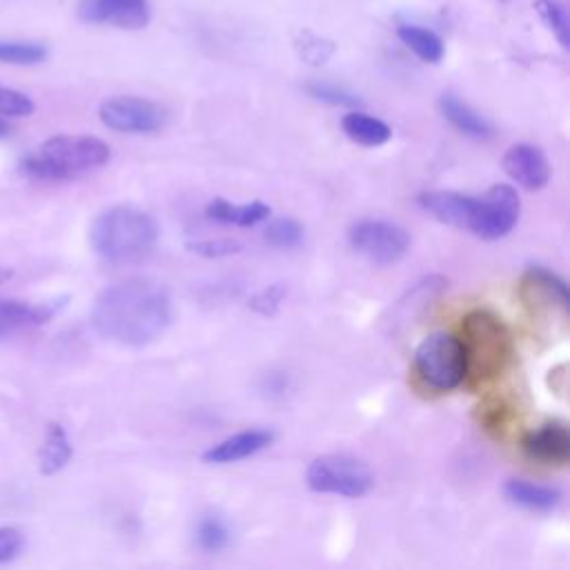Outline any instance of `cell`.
<instances>
[{
	"mask_svg": "<svg viewBox=\"0 0 570 570\" xmlns=\"http://www.w3.org/2000/svg\"><path fill=\"white\" fill-rule=\"evenodd\" d=\"M171 298L163 283L136 276L107 285L94 301V330L118 345L142 347L169 327Z\"/></svg>",
	"mask_w": 570,
	"mask_h": 570,
	"instance_id": "6da1fadb",
	"label": "cell"
},
{
	"mask_svg": "<svg viewBox=\"0 0 570 570\" xmlns=\"http://www.w3.org/2000/svg\"><path fill=\"white\" fill-rule=\"evenodd\" d=\"M158 223L145 209L114 205L94 218L89 243L105 263L125 267L149 258L158 243Z\"/></svg>",
	"mask_w": 570,
	"mask_h": 570,
	"instance_id": "7a4b0ae2",
	"label": "cell"
},
{
	"mask_svg": "<svg viewBox=\"0 0 570 570\" xmlns=\"http://www.w3.org/2000/svg\"><path fill=\"white\" fill-rule=\"evenodd\" d=\"M459 345L463 352V367L470 385H483L501 376L512 356L514 341L508 325L490 309H472L461 318Z\"/></svg>",
	"mask_w": 570,
	"mask_h": 570,
	"instance_id": "3957f363",
	"label": "cell"
},
{
	"mask_svg": "<svg viewBox=\"0 0 570 570\" xmlns=\"http://www.w3.org/2000/svg\"><path fill=\"white\" fill-rule=\"evenodd\" d=\"M111 149L89 134H58L20 160V171L40 180H71L107 165Z\"/></svg>",
	"mask_w": 570,
	"mask_h": 570,
	"instance_id": "277c9868",
	"label": "cell"
},
{
	"mask_svg": "<svg viewBox=\"0 0 570 570\" xmlns=\"http://www.w3.org/2000/svg\"><path fill=\"white\" fill-rule=\"evenodd\" d=\"M414 374L434 392H450L463 383V352L454 334L434 332L414 350Z\"/></svg>",
	"mask_w": 570,
	"mask_h": 570,
	"instance_id": "5b68a950",
	"label": "cell"
},
{
	"mask_svg": "<svg viewBox=\"0 0 570 570\" xmlns=\"http://www.w3.org/2000/svg\"><path fill=\"white\" fill-rule=\"evenodd\" d=\"M305 483L318 494L358 499L372 490L374 476L361 459L350 454H323L307 465Z\"/></svg>",
	"mask_w": 570,
	"mask_h": 570,
	"instance_id": "8992f818",
	"label": "cell"
},
{
	"mask_svg": "<svg viewBox=\"0 0 570 570\" xmlns=\"http://www.w3.org/2000/svg\"><path fill=\"white\" fill-rule=\"evenodd\" d=\"M347 240L356 254L374 265H392L410 249V236L405 229L381 218H361L352 223Z\"/></svg>",
	"mask_w": 570,
	"mask_h": 570,
	"instance_id": "52a82bcc",
	"label": "cell"
},
{
	"mask_svg": "<svg viewBox=\"0 0 570 570\" xmlns=\"http://www.w3.org/2000/svg\"><path fill=\"white\" fill-rule=\"evenodd\" d=\"M98 116L105 127L120 134H154L167 122L163 105L138 96L107 98L98 107Z\"/></svg>",
	"mask_w": 570,
	"mask_h": 570,
	"instance_id": "ba28073f",
	"label": "cell"
},
{
	"mask_svg": "<svg viewBox=\"0 0 570 570\" xmlns=\"http://www.w3.org/2000/svg\"><path fill=\"white\" fill-rule=\"evenodd\" d=\"M521 214V198L512 185L499 183L492 185L481 198L476 207V216L472 220L470 234L483 240H497L512 232Z\"/></svg>",
	"mask_w": 570,
	"mask_h": 570,
	"instance_id": "9c48e42d",
	"label": "cell"
},
{
	"mask_svg": "<svg viewBox=\"0 0 570 570\" xmlns=\"http://www.w3.org/2000/svg\"><path fill=\"white\" fill-rule=\"evenodd\" d=\"M521 298L523 303L532 309V314H546V312H559L568 314V285L561 276L554 272L541 267V265H530L523 276H521Z\"/></svg>",
	"mask_w": 570,
	"mask_h": 570,
	"instance_id": "30bf717a",
	"label": "cell"
},
{
	"mask_svg": "<svg viewBox=\"0 0 570 570\" xmlns=\"http://www.w3.org/2000/svg\"><path fill=\"white\" fill-rule=\"evenodd\" d=\"M149 16V0H78V18L89 24L142 29Z\"/></svg>",
	"mask_w": 570,
	"mask_h": 570,
	"instance_id": "8fae6325",
	"label": "cell"
},
{
	"mask_svg": "<svg viewBox=\"0 0 570 570\" xmlns=\"http://www.w3.org/2000/svg\"><path fill=\"white\" fill-rule=\"evenodd\" d=\"M523 452L550 468H566L570 461V432L563 421H546L534 430H528L521 439Z\"/></svg>",
	"mask_w": 570,
	"mask_h": 570,
	"instance_id": "7c38bea8",
	"label": "cell"
},
{
	"mask_svg": "<svg viewBox=\"0 0 570 570\" xmlns=\"http://www.w3.org/2000/svg\"><path fill=\"white\" fill-rule=\"evenodd\" d=\"M503 171L525 191H539L550 180L548 156L530 142H514L501 158Z\"/></svg>",
	"mask_w": 570,
	"mask_h": 570,
	"instance_id": "4fadbf2b",
	"label": "cell"
},
{
	"mask_svg": "<svg viewBox=\"0 0 570 570\" xmlns=\"http://www.w3.org/2000/svg\"><path fill=\"white\" fill-rule=\"evenodd\" d=\"M416 203L432 218H436L445 225L459 227V229H468V232L472 227V220H474L476 207H479V198L459 194V191H450V189L423 191L416 196Z\"/></svg>",
	"mask_w": 570,
	"mask_h": 570,
	"instance_id": "5bb4252c",
	"label": "cell"
},
{
	"mask_svg": "<svg viewBox=\"0 0 570 570\" xmlns=\"http://www.w3.org/2000/svg\"><path fill=\"white\" fill-rule=\"evenodd\" d=\"M274 441V432L265 430V428H249V430H240L214 445H209L200 459L209 465H225V463H236L243 459H249L254 454H258L261 450H265L267 445H272Z\"/></svg>",
	"mask_w": 570,
	"mask_h": 570,
	"instance_id": "9a60e30c",
	"label": "cell"
},
{
	"mask_svg": "<svg viewBox=\"0 0 570 570\" xmlns=\"http://www.w3.org/2000/svg\"><path fill=\"white\" fill-rule=\"evenodd\" d=\"M439 109L443 118L463 136L474 140H488L494 136V127L488 118H483L479 111H474L468 102H463L454 94H443L439 98Z\"/></svg>",
	"mask_w": 570,
	"mask_h": 570,
	"instance_id": "2e32d148",
	"label": "cell"
},
{
	"mask_svg": "<svg viewBox=\"0 0 570 570\" xmlns=\"http://www.w3.org/2000/svg\"><path fill=\"white\" fill-rule=\"evenodd\" d=\"M67 298L53 301V303H42V305H27L22 301H4L0 298V338L7 334H13L22 327L29 325H42L56 312L65 305Z\"/></svg>",
	"mask_w": 570,
	"mask_h": 570,
	"instance_id": "e0dca14e",
	"label": "cell"
},
{
	"mask_svg": "<svg viewBox=\"0 0 570 570\" xmlns=\"http://www.w3.org/2000/svg\"><path fill=\"white\" fill-rule=\"evenodd\" d=\"M205 214L212 220H218L223 225H234V227H254L263 220L269 218L272 209L269 205L261 203V200H252V203H229L225 198H212L205 205Z\"/></svg>",
	"mask_w": 570,
	"mask_h": 570,
	"instance_id": "ac0fdd59",
	"label": "cell"
},
{
	"mask_svg": "<svg viewBox=\"0 0 570 570\" xmlns=\"http://www.w3.org/2000/svg\"><path fill=\"white\" fill-rule=\"evenodd\" d=\"M503 494L510 503L521 505L525 510H534V512H552L561 503V492L557 488L523 481V479L505 481Z\"/></svg>",
	"mask_w": 570,
	"mask_h": 570,
	"instance_id": "d6986e66",
	"label": "cell"
},
{
	"mask_svg": "<svg viewBox=\"0 0 570 570\" xmlns=\"http://www.w3.org/2000/svg\"><path fill=\"white\" fill-rule=\"evenodd\" d=\"M341 129L350 140L363 147H381L392 138V129L385 120L358 109H352L341 118Z\"/></svg>",
	"mask_w": 570,
	"mask_h": 570,
	"instance_id": "ffe728a7",
	"label": "cell"
},
{
	"mask_svg": "<svg viewBox=\"0 0 570 570\" xmlns=\"http://www.w3.org/2000/svg\"><path fill=\"white\" fill-rule=\"evenodd\" d=\"M73 454L71 441L65 432V428L60 423H49L47 432H45V441L42 448L38 452V470L45 476H51L56 472H60L69 459Z\"/></svg>",
	"mask_w": 570,
	"mask_h": 570,
	"instance_id": "44dd1931",
	"label": "cell"
},
{
	"mask_svg": "<svg viewBox=\"0 0 570 570\" xmlns=\"http://www.w3.org/2000/svg\"><path fill=\"white\" fill-rule=\"evenodd\" d=\"M396 36L423 62L436 65L445 56V45L432 29L419 24H399Z\"/></svg>",
	"mask_w": 570,
	"mask_h": 570,
	"instance_id": "7402d4cb",
	"label": "cell"
},
{
	"mask_svg": "<svg viewBox=\"0 0 570 570\" xmlns=\"http://www.w3.org/2000/svg\"><path fill=\"white\" fill-rule=\"evenodd\" d=\"M196 546L205 552H220L232 543V530L218 514H203L194 530Z\"/></svg>",
	"mask_w": 570,
	"mask_h": 570,
	"instance_id": "603a6c76",
	"label": "cell"
},
{
	"mask_svg": "<svg viewBox=\"0 0 570 570\" xmlns=\"http://www.w3.org/2000/svg\"><path fill=\"white\" fill-rule=\"evenodd\" d=\"M476 416L485 432L492 436H503L514 421V407L505 399H485L479 405Z\"/></svg>",
	"mask_w": 570,
	"mask_h": 570,
	"instance_id": "cb8c5ba5",
	"label": "cell"
},
{
	"mask_svg": "<svg viewBox=\"0 0 570 570\" xmlns=\"http://www.w3.org/2000/svg\"><path fill=\"white\" fill-rule=\"evenodd\" d=\"M303 234H305V229L296 218L283 216V218H274L272 223H267L263 236L272 247L292 249L303 243Z\"/></svg>",
	"mask_w": 570,
	"mask_h": 570,
	"instance_id": "d4e9b609",
	"label": "cell"
},
{
	"mask_svg": "<svg viewBox=\"0 0 570 570\" xmlns=\"http://www.w3.org/2000/svg\"><path fill=\"white\" fill-rule=\"evenodd\" d=\"M47 58V47L24 40H0V62L4 65H38Z\"/></svg>",
	"mask_w": 570,
	"mask_h": 570,
	"instance_id": "484cf974",
	"label": "cell"
},
{
	"mask_svg": "<svg viewBox=\"0 0 570 570\" xmlns=\"http://www.w3.org/2000/svg\"><path fill=\"white\" fill-rule=\"evenodd\" d=\"M534 9L541 18V22L552 31V36L559 40L563 49H568L570 42V27H568V16L566 9L557 0H537Z\"/></svg>",
	"mask_w": 570,
	"mask_h": 570,
	"instance_id": "4316f807",
	"label": "cell"
},
{
	"mask_svg": "<svg viewBox=\"0 0 570 570\" xmlns=\"http://www.w3.org/2000/svg\"><path fill=\"white\" fill-rule=\"evenodd\" d=\"M305 91L314 100L325 102V105H334V107H358L361 105V98L356 94H352L350 89L338 87L334 82H327V80H309L305 85Z\"/></svg>",
	"mask_w": 570,
	"mask_h": 570,
	"instance_id": "83f0119b",
	"label": "cell"
},
{
	"mask_svg": "<svg viewBox=\"0 0 570 570\" xmlns=\"http://www.w3.org/2000/svg\"><path fill=\"white\" fill-rule=\"evenodd\" d=\"M294 47L298 51V56L309 62V65H323L332 58L334 53V42L332 40H325L312 31H301L294 40Z\"/></svg>",
	"mask_w": 570,
	"mask_h": 570,
	"instance_id": "f1b7e54d",
	"label": "cell"
},
{
	"mask_svg": "<svg viewBox=\"0 0 570 570\" xmlns=\"http://www.w3.org/2000/svg\"><path fill=\"white\" fill-rule=\"evenodd\" d=\"M185 247L191 254H198L205 258H223V256L238 254L243 249V245L232 238H196V240H187Z\"/></svg>",
	"mask_w": 570,
	"mask_h": 570,
	"instance_id": "f546056e",
	"label": "cell"
},
{
	"mask_svg": "<svg viewBox=\"0 0 570 570\" xmlns=\"http://www.w3.org/2000/svg\"><path fill=\"white\" fill-rule=\"evenodd\" d=\"M33 100L27 94H20L16 89L0 87V116L4 118H22L33 111Z\"/></svg>",
	"mask_w": 570,
	"mask_h": 570,
	"instance_id": "4dcf8cb0",
	"label": "cell"
},
{
	"mask_svg": "<svg viewBox=\"0 0 570 570\" xmlns=\"http://www.w3.org/2000/svg\"><path fill=\"white\" fill-rule=\"evenodd\" d=\"M283 287L281 285H269L267 289H263V292H258L254 298H252V307L258 312V314H263V316H272L276 309H278V305H281V301H283Z\"/></svg>",
	"mask_w": 570,
	"mask_h": 570,
	"instance_id": "1f68e13d",
	"label": "cell"
},
{
	"mask_svg": "<svg viewBox=\"0 0 570 570\" xmlns=\"http://www.w3.org/2000/svg\"><path fill=\"white\" fill-rule=\"evenodd\" d=\"M22 548V534L16 528H0V561L13 559Z\"/></svg>",
	"mask_w": 570,
	"mask_h": 570,
	"instance_id": "d6a6232c",
	"label": "cell"
},
{
	"mask_svg": "<svg viewBox=\"0 0 570 570\" xmlns=\"http://www.w3.org/2000/svg\"><path fill=\"white\" fill-rule=\"evenodd\" d=\"M13 276V269L11 267H0V285L4 283V281H9Z\"/></svg>",
	"mask_w": 570,
	"mask_h": 570,
	"instance_id": "836d02e7",
	"label": "cell"
},
{
	"mask_svg": "<svg viewBox=\"0 0 570 570\" xmlns=\"http://www.w3.org/2000/svg\"><path fill=\"white\" fill-rule=\"evenodd\" d=\"M9 134V122L4 120V116H0V136Z\"/></svg>",
	"mask_w": 570,
	"mask_h": 570,
	"instance_id": "e575fe53",
	"label": "cell"
},
{
	"mask_svg": "<svg viewBox=\"0 0 570 570\" xmlns=\"http://www.w3.org/2000/svg\"><path fill=\"white\" fill-rule=\"evenodd\" d=\"M503 2H505V0H503Z\"/></svg>",
	"mask_w": 570,
	"mask_h": 570,
	"instance_id": "d590c367",
	"label": "cell"
}]
</instances>
